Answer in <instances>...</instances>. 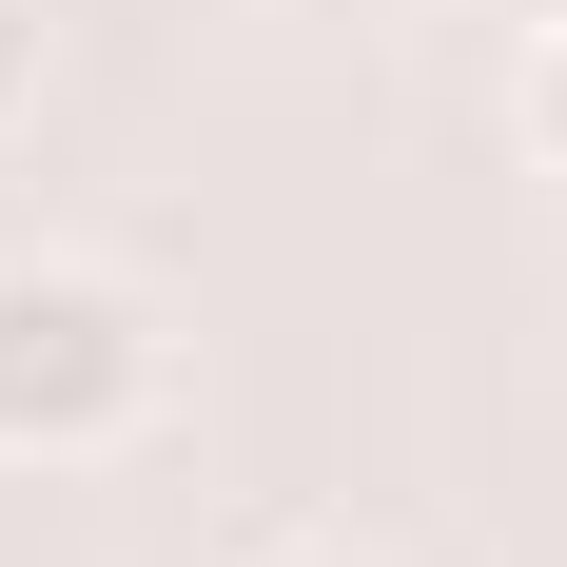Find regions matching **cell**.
<instances>
[{
  "instance_id": "3",
  "label": "cell",
  "mask_w": 567,
  "mask_h": 567,
  "mask_svg": "<svg viewBox=\"0 0 567 567\" xmlns=\"http://www.w3.org/2000/svg\"><path fill=\"white\" fill-rule=\"evenodd\" d=\"M216 567H392V548H352V528H235Z\"/></svg>"
},
{
  "instance_id": "2",
  "label": "cell",
  "mask_w": 567,
  "mask_h": 567,
  "mask_svg": "<svg viewBox=\"0 0 567 567\" xmlns=\"http://www.w3.org/2000/svg\"><path fill=\"white\" fill-rule=\"evenodd\" d=\"M509 117H528V157L567 176V20H548V40H528V79H509Z\"/></svg>"
},
{
  "instance_id": "4",
  "label": "cell",
  "mask_w": 567,
  "mask_h": 567,
  "mask_svg": "<svg viewBox=\"0 0 567 567\" xmlns=\"http://www.w3.org/2000/svg\"><path fill=\"white\" fill-rule=\"evenodd\" d=\"M40 117V0H0V137Z\"/></svg>"
},
{
  "instance_id": "1",
  "label": "cell",
  "mask_w": 567,
  "mask_h": 567,
  "mask_svg": "<svg viewBox=\"0 0 567 567\" xmlns=\"http://www.w3.org/2000/svg\"><path fill=\"white\" fill-rule=\"evenodd\" d=\"M176 392L157 293L99 275V255H0V470H99L137 451Z\"/></svg>"
}]
</instances>
